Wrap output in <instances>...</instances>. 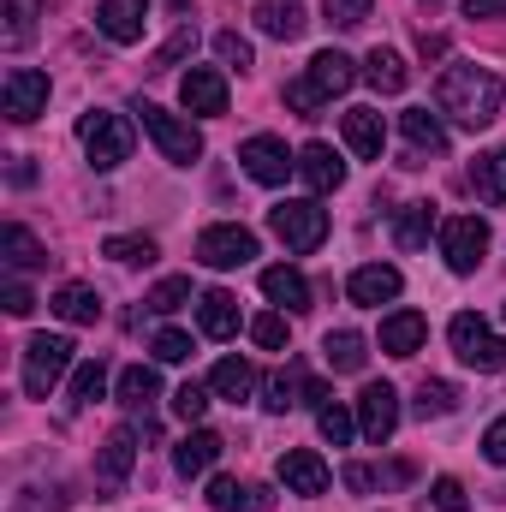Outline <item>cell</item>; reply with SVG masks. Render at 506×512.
<instances>
[{
	"label": "cell",
	"instance_id": "1",
	"mask_svg": "<svg viewBox=\"0 0 506 512\" xmlns=\"http://www.w3.org/2000/svg\"><path fill=\"white\" fill-rule=\"evenodd\" d=\"M435 102H441V114H453L459 126L483 131L501 114V78H495L489 66H447L441 84H435Z\"/></svg>",
	"mask_w": 506,
	"mask_h": 512
},
{
	"label": "cell",
	"instance_id": "2",
	"mask_svg": "<svg viewBox=\"0 0 506 512\" xmlns=\"http://www.w3.org/2000/svg\"><path fill=\"white\" fill-rule=\"evenodd\" d=\"M268 227H274V239H280L286 251L310 256L322 239H328V209H322L316 197H286V203L268 209Z\"/></svg>",
	"mask_w": 506,
	"mask_h": 512
},
{
	"label": "cell",
	"instance_id": "3",
	"mask_svg": "<svg viewBox=\"0 0 506 512\" xmlns=\"http://www.w3.org/2000/svg\"><path fill=\"white\" fill-rule=\"evenodd\" d=\"M447 340H453L459 364H471V370H483V376H501L506 370V340L477 316V310H459V316L447 322Z\"/></svg>",
	"mask_w": 506,
	"mask_h": 512
},
{
	"label": "cell",
	"instance_id": "4",
	"mask_svg": "<svg viewBox=\"0 0 506 512\" xmlns=\"http://www.w3.org/2000/svg\"><path fill=\"white\" fill-rule=\"evenodd\" d=\"M78 137H84V155L96 173H114L120 161H131V120L126 114H108V108H90L78 120Z\"/></svg>",
	"mask_w": 506,
	"mask_h": 512
},
{
	"label": "cell",
	"instance_id": "5",
	"mask_svg": "<svg viewBox=\"0 0 506 512\" xmlns=\"http://www.w3.org/2000/svg\"><path fill=\"white\" fill-rule=\"evenodd\" d=\"M131 114L143 120V131L155 137V149H161L173 167H191V161L203 155V137H197V126H191V120H179V114H167V108H155V102H137Z\"/></svg>",
	"mask_w": 506,
	"mask_h": 512
},
{
	"label": "cell",
	"instance_id": "6",
	"mask_svg": "<svg viewBox=\"0 0 506 512\" xmlns=\"http://www.w3.org/2000/svg\"><path fill=\"white\" fill-rule=\"evenodd\" d=\"M66 370H72V340L66 334H36L24 346V393L30 399H48Z\"/></svg>",
	"mask_w": 506,
	"mask_h": 512
},
{
	"label": "cell",
	"instance_id": "7",
	"mask_svg": "<svg viewBox=\"0 0 506 512\" xmlns=\"http://www.w3.org/2000/svg\"><path fill=\"white\" fill-rule=\"evenodd\" d=\"M441 256H447L453 274H477L483 256H489V221H477V215H447V221H441Z\"/></svg>",
	"mask_w": 506,
	"mask_h": 512
},
{
	"label": "cell",
	"instance_id": "8",
	"mask_svg": "<svg viewBox=\"0 0 506 512\" xmlns=\"http://www.w3.org/2000/svg\"><path fill=\"white\" fill-rule=\"evenodd\" d=\"M239 167L251 173L256 185H286L292 173H298V155L280 143V137H268V131H256L239 143Z\"/></svg>",
	"mask_w": 506,
	"mask_h": 512
},
{
	"label": "cell",
	"instance_id": "9",
	"mask_svg": "<svg viewBox=\"0 0 506 512\" xmlns=\"http://www.w3.org/2000/svg\"><path fill=\"white\" fill-rule=\"evenodd\" d=\"M251 256H256V233L239 227V221L203 227V233H197V262H203V268H245Z\"/></svg>",
	"mask_w": 506,
	"mask_h": 512
},
{
	"label": "cell",
	"instance_id": "10",
	"mask_svg": "<svg viewBox=\"0 0 506 512\" xmlns=\"http://www.w3.org/2000/svg\"><path fill=\"white\" fill-rule=\"evenodd\" d=\"M0 108H6V120L30 126V120L48 108V72H36V66H12L6 84H0Z\"/></svg>",
	"mask_w": 506,
	"mask_h": 512
},
{
	"label": "cell",
	"instance_id": "11",
	"mask_svg": "<svg viewBox=\"0 0 506 512\" xmlns=\"http://www.w3.org/2000/svg\"><path fill=\"white\" fill-rule=\"evenodd\" d=\"M393 429H399V393L387 382H370L358 393V435L381 447V441H393Z\"/></svg>",
	"mask_w": 506,
	"mask_h": 512
},
{
	"label": "cell",
	"instance_id": "12",
	"mask_svg": "<svg viewBox=\"0 0 506 512\" xmlns=\"http://www.w3.org/2000/svg\"><path fill=\"white\" fill-rule=\"evenodd\" d=\"M280 483H286V495H304V501L328 495V465H322V453H316V447H286V453H280Z\"/></svg>",
	"mask_w": 506,
	"mask_h": 512
},
{
	"label": "cell",
	"instance_id": "13",
	"mask_svg": "<svg viewBox=\"0 0 506 512\" xmlns=\"http://www.w3.org/2000/svg\"><path fill=\"white\" fill-rule=\"evenodd\" d=\"M399 131H405V167H423L429 155H447V126L429 108H405Z\"/></svg>",
	"mask_w": 506,
	"mask_h": 512
},
{
	"label": "cell",
	"instance_id": "14",
	"mask_svg": "<svg viewBox=\"0 0 506 512\" xmlns=\"http://www.w3.org/2000/svg\"><path fill=\"white\" fill-rule=\"evenodd\" d=\"M131 465H137V429H114L108 441H102V453H96V489L102 495H120L131 477Z\"/></svg>",
	"mask_w": 506,
	"mask_h": 512
},
{
	"label": "cell",
	"instance_id": "15",
	"mask_svg": "<svg viewBox=\"0 0 506 512\" xmlns=\"http://www.w3.org/2000/svg\"><path fill=\"white\" fill-rule=\"evenodd\" d=\"M179 102H185L191 114L215 120V114H227V78H221L215 66H191V72L179 78Z\"/></svg>",
	"mask_w": 506,
	"mask_h": 512
},
{
	"label": "cell",
	"instance_id": "16",
	"mask_svg": "<svg viewBox=\"0 0 506 512\" xmlns=\"http://www.w3.org/2000/svg\"><path fill=\"white\" fill-rule=\"evenodd\" d=\"M399 268L393 262H364V268H352V280H346V298L352 304H364V310H376V304H393L399 298Z\"/></svg>",
	"mask_w": 506,
	"mask_h": 512
},
{
	"label": "cell",
	"instance_id": "17",
	"mask_svg": "<svg viewBox=\"0 0 506 512\" xmlns=\"http://www.w3.org/2000/svg\"><path fill=\"white\" fill-rule=\"evenodd\" d=\"M96 24H102L108 42L131 48V42L143 36V24H149V0H102V6H96Z\"/></svg>",
	"mask_w": 506,
	"mask_h": 512
},
{
	"label": "cell",
	"instance_id": "18",
	"mask_svg": "<svg viewBox=\"0 0 506 512\" xmlns=\"http://www.w3.org/2000/svg\"><path fill=\"white\" fill-rule=\"evenodd\" d=\"M298 179H304L310 191H340V185H346V161H340L328 143H304V149H298Z\"/></svg>",
	"mask_w": 506,
	"mask_h": 512
},
{
	"label": "cell",
	"instance_id": "19",
	"mask_svg": "<svg viewBox=\"0 0 506 512\" xmlns=\"http://www.w3.org/2000/svg\"><path fill=\"white\" fill-rule=\"evenodd\" d=\"M423 340H429V316H417V310H393L381 322V352L387 358H417Z\"/></svg>",
	"mask_w": 506,
	"mask_h": 512
},
{
	"label": "cell",
	"instance_id": "20",
	"mask_svg": "<svg viewBox=\"0 0 506 512\" xmlns=\"http://www.w3.org/2000/svg\"><path fill=\"white\" fill-rule=\"evenodd\" d=\"M209 507H215V512H274V495H268L262 483L215 477V483H209Z\"/></svg>",
	"mask_w": 506,
	"mask_h": 512
},
{
	"label": "cell",
	"instance_id": "21",
	"mask_svg": "<svg viewBox=\"0 0 506 512\" xmlns=\"http://www.w3.org/2000/svg\"><path fill=\"white\" fill-rule=\"evenodd\" d=\"M48 310H54L60 322H72V328H96V322H102V292L72 280V286H60V292L48 298Z\"/></svg>",
	"mask_w": 506,
	"mask_h": 512
},
{
	"label": "cell",
	"instance_id": "22",
	"mask_svg": "<svg viewBox=\"0 0 506 512\" xmlns=\"http://www.w3.org/2000/svg\"><path fill=\"white\" fill-rule=\"evenodd\" d=\"M197 328H203L209 340H233V334H239V298L221 292V286H209V292L197 298Z\"/></svg>",
	"mask_w": 506,
	"mask_h": 512
},
{
	"label": "cell",
	"instance_id": "23",
	"mask_svg": "<svg viewBox=\"0 0 506 512\" xmlns=\"http://www.w3.org/2000/svg\"><path fill=\"white\" fill-rule=\"evenodd\" d=\"M304 0H256V30L274 42H298L304 36Z\"/></svg>",
	"mask_w": 506,
	"mask_h": 512
},
{
	"label": "cell",
	"instance_id": "24",
	"mask_svg": "<svg viewBox=\"0 0 506 512\" xmlns=\"http://www.w3.org/2000/svg\"><path fill=\"white\" fill-rule=\"evenodd\" d=\"M340 131H346L352 155H364V161H381V149H387V126H381L376 108H352V114L340 120Z\"/></svg>",
	"mask_w": 506,
	"mask_h": 512
},
{
	"label": "cell",
	"instance_id": "25",
	"mask_svg": "<svg viewBox=\"0 0 506 512\" xmlns=\"http://www.w3.org/2000/svg\"><path fill=\"white\" fill-rule=\"evenodd\" d=\"M304 78H310V84H316L322 96H346V90L358 84V66H352V60H346L340 48H322V54L310 60V72H304Z\"/></svg>",
	"mask_w": 506,
	"mask_h": 512
},
{
	"label": "cell",
	"instance_id": "26",
	"mask_svg": "<svg viewBox=\"0 0 506 512\" xmlns=\"http://www.w3.org/2000/svg\"><path fill=\"white\" fill-rule=\"evenodd\" d=\"M322 358H328V370H340V376H358V370L370 364V340H364L358 328H334V334L322 340Z\"/></svg>",
	"mask_w": 506,
	"mask_h": 512
},
{
	"label": "cell",
	"instance_id": "27",
	"mask_svg": "<svg viewBox=\"0 0 506 512\" xmlns=\"http://www.w3.org/2000/svg\"><path fill=\"white\" fill-rule=\"evenodd\" d=\"M215 459H221V435H215V429H191V435L173 447V471H179V477H203Z\"/></svg>",
	"mask_w": 506,
	"mask_h": 512
},
{
	"label": "cell",
	"instance_id": "28",
	"mask_svg": "<svg viewBox=\"0 0 506 512\" xmlns=\"http://www.w3.org/2000/svg\"><path fill=\"white\" fill-rule=\"evenodd\" d=\"M364 78H370L376 96H399V90L411 84V66H405L393 48H370V54H364Z\"/></svg>",
	"mask_w": 506,
	"mask_h": 512
},
{
	"label": "cell",
	"instance_id": "29",
	"mask_svg": "<svg viewBox=\"0 0 506 512\" xmlns=\"http://www.w3.org/2000/svg\"><path fill=\"white\" fill-rule=\"evenodd\" d=\"M262 292H268L274 304H286V310H310V280H304L298 268H286V262L262 268Z\"/></svg>",
	"mask_w": 506,
	"mask_h": 512
},
{
	"label": "cell",
	"instance_id": "30",
	"mask_svg": "<svg viewBox=\"0 0 506 512\" xmlns=\"http://www.w3.org/2000/svg\"><path fill=\"white\" fill-rule=\"evenodd\" d=\"M429 227H435V203H405L393 215V245L399 251H423L429 245Z\"/></svg>",
	"mask_w": 506,
	"mask_h": 512
},
{
	"label": "cell",
	"instance_id": "31",
	"mask_svg": "<svg viewBox=\"0 0 506 512\" xmlns=\"http://www.w3.org/2000/svg\"><path fill=\"white\" fill-rule=\"evenodd\" d=\"M0 256H6L12 268H42V262H48L42 239H36L30 227H18V221H6V227H0Z\"/></svg>",
	"mask_w": 506,
	"mask_h": 512
},
{
	"label": "cell",
	"instance_id": "32",
	"mask_svg": "<svg viewBox=\"0 0 506 512\" xmlns=\"http://www.w3.org/2000/svg\"><path fill=\"white\" fill-rule=\"evenodd\" d=\"M209 387H215L221 399H233V405H239V399H251V393H256V370L245 364V358H221V364H215V376H209Z\"/></svg>",
	"mask_w": 506,
	"mask_h": 512
},
{
	"label": "cell",
	"instance_id": "33",
	"mask_svg": "<svg viewBox=\"0 0 506 512\" xmlns=\"http://www.w3.org/2000/svg\"><path fill=\"white\" fill-rule=\"evenodd\" d=\"M304 399H310V376L304 370H280V376H268V387H262V405L268 411H292Z\"/></svg>",
	"mask_w": 506,
	"mask_h": 512
},
{
	"label": "cell",
	"instance_id": "34",
	"mask_svg": "<svg viewBox=\"0 0 506 512\" xmlns=\"http://www.w3.org/2000/svg\"><path fill=\"white\" fill-rule=\"evenodd\" d=\"M471 185H477V197H483V203H506V149L477 155V167H471Z\"/></svg>",
	"mask_w": 506,
	"mask_h": 512
},
{
	"label": "cell",
	"instance_id": "35",
	"mask_svg": "<svg viewBox=\"0 0 506 512\" xmlns=\"http://www.w3.org/2000/svg\"><path fill=\"white\" fill-rule=\"evenodd\" d=\"M155 393H161V376H155L149 364H131V370H120V405L143 411V405H149Z\"/></svg>",
	"mask_w": 506,
	"mask_h": 512
},
{
	"label": "cell",
	"instance_id": "36",
	"mask_svg": "<svg viewBox=\"0 0 506 512\" xmlns=\"http://www.w3.org/2000/svg\"><path fill=\"white\" fill-rule=\"evenodd\" d=\"M417 411H423V417H447V411H459V387L441 382V376H423V382H417Z\"/></svg>",
	"mask_w": 506,
	"mask_h": 512
},
{
	"label": "cell",
	"instance_id": "37",
	"mask_svg": "<svg viewBox=\"0 0 506 512\" xmlns=\"http://www.w3.org/2000/svg\"><path fill=\"white\" fill-rule=\"evenodd\" d=\"M316 429H322V441L346 447V441H352V429H358V417H352L340 399H328V405H316Z\"/></svg>",
	"mask_w": 506,
	"mask_h": 512
},
{
	"label": "cell",
	"instance_id": "38",
	"mask_svg": "<svg viewBox=\"0 0 506 512\" xmlns=\"http://www.w3.org/2000/svg\"><path fill=\"white\" fill-rule=\"evenodd\" d=\"M102 387H108V364H102V358H84V364L72 370V405H96Z\"/></svg>",
	"mask_w": 506,
	"mask_h": 512
},
{
	"label": "cell",
	"instance_id": "39",
	"mask_svg": "<svg viewBox=\"0 0 506 512\" xmlns=\"http://www.w3.org/2000/svg\"><path fill=\"white\" fill-rule=\"evenodd\" d=\"M143 304H149L155 316H173L179 304H191V280H179V274H173V280H161V286H155V292H149Z\"/></svg>",
	"mask_w": 506,
	"mask_h": 512
},
{
	"label": "cell",
	"instance_id": "40",
	"mask_svg": "<svg viewBox=\"0 0 506 512\" xmlns=\"http://www.w3.org/2000/svg\"><path fill=\"white\" fill-rule=\"evenodd\" d=\"M215 54H221V66H233V72H251V42H245L239 30H215Z\"/></svg>",
	"mask_w": 506,
	"mask_h": 512
},
{
	"label": "cell",
	"instance_id": "41",
	"mask_svg": "<svg viewBox=\"0 0 506 512\" xmlns=\"http://www.w3.org/2000/svg\"><path fill=\"white\" fill-rule=\"evenodd\" d=\"M322 102H328V96H322V90H316L310 78H292V84H286V108H292V114L316 120V114H322Z\"/></svg>",
	"mask_w": 506,
	"mask_h": 512
},
{
	"label": "cell",
	"instance_id": "42",
	"mask_svg": "<svg viewBox=\"0 0 506 512\" xmlns=\"http://www.w3.org/2000/svg\"><path fill=\"white\" fill-rule=\"evenodd\" d=\"M429 501H435V512H471V495H465V483H459V477H435Z\"/></svg>",
	"mask_w": 506,
	"mask_h": 512
},
{
	"label": "cell",
	"instance_id": "43",
	"mask_svg": "<svg viewBox=\"0 0 506 512\" xmlns=\"http://www.w3.org/2000/svg\"><path fill=\"white\" fill-rule=\"evenodd\" d=\"M370 6H376V0H322L328 24H340V30H358V24L370 18Z\"/></svg>",
	"mask_w": 506,
	"mask_h": 512
},
{
	"label": "cell",
	"instance_id": "44",
	"mask_svg": "<svg viewBox=\"0 0 506 512\" xmlns=\"http://www.w3.org/2000/svg\"><path fill=\"white\" fill-rule=\"evenodd\" d=\"M102 256H114V262H155V239H108L102 245Z\"/></svg>",
	"mask_w": 506,
	"mask_h": 512
},
{
	"label": "cell",
	"instance_id": "45",
	"mask_svg": "<svg viewBox=\"0 0 506 512\" xmlns=\"http://www.w3.org/2000/svg\"><path fill=\"white\" fill-rule=\"evenodd\" d=\"M251 340L262 346V352H280V346H286V316H274V310H268V316H256Z\"/></svg>",
	"mask_w": 506,
	"mask_h": 512
},
{
	"label": "cell",
	"instance_id": "46",
	"mask_svg": "<svg viewBox=\"0 0 506 512\" xmlns=\"http://www.w3.org/2000/svg\"><path fill=\"white\" fill-rule=\"evenodd\" d=\"M173 411H179L185 423H197V417L209 411V387H203V382H185L179 393H173Z\"/></svg>",
	"mask_w": 506,
	"mask_h": 512
},
{
	"label": "cell",
	"instance_id": "47",
	"mask_svg": "<svg viewBox=\"0 0 506 512\" xmlns=\"http://www.w3.org/2000/svg\"><path fill=\"white\" fill-rule=\"evenodd\" d=\"M191 42H197V30H191V24H179V36H173V42H167V48L155 54V66H149V72H173V66H179V60L191 54Z\"/></svg>",
	"mask_w": 506,
	"mask_h": 512
},
{
	"label": "cell",
	"instance_id": "48",
	"mask_svg": "<svg viewBox=\"0 0 506 512\" xmlns=\"http://www.w3.org/2000/svg\"><path fill=\"white\" fill-rule=\"evenodd\" d=\"M155 358H161V364H185V358H191V334L161 328V334H155Z\"/></svg>",
	"mask_w": 506,
	"mask_h": 512
},
{
	"label": "cell",
	"instance_id": "49",
	"mask_svg": "<svg viewBox=\"0 0 506 512\" xmlns=\"http://www.w3.org/2000/svg\"><path fill=\"white\" fill-rule=\"evenodd\" d=\"M483 459H489V465H506V417H495V423L483 429Z\"/></svg>",
	"mask_w": 506,
	"mask_h": 512
},
{
	"label": "cell",
	"instance_id": "50",
	"mask_svg": "<svg viewBox=\"0 0 506 512\" xmlns=\"http://www.w3.org/2000/svg\"><path fill=\"white\" fill-rule=\"evenodd\" d=\"M30 310H36L30 286H24V280H6V316H30Z\"/></svg>",
	"mask_w": 506,
	"mask_h": 512
},
{
	"label": "cell",
	"instance_id": "51",
	"mask_svg": "<svg viewBox=\"0 0 506 512\" xmlns=\"http://www.w3.org/2000/svg\"><path fill=\"white\" fill-rule=\"evenodd\" d=\"M30 24H24V6H6V48H24Z\"/></svg>",
	"mask_w": 506,
	"mask_h": 512
},
{
	"label": "cell",
	"instance_id": "52",
	"mask_svg": "<svg viewBox=\"0 0 506 512\" xmlns=\"http://www.w3.org/2000/svg\"><path fill=\"white\" fill-rule=\"evenodd\" d=\"M346 489L370 495V489H376V471H370V465H346Z\"/></svg>",
	"mask_w": 506,
	"mask_h": 512
},
{
	"label": "cell",
	"instance_id": "53",
	"mask_svg": "<svg viewBox=\"0 0 506 512\" xmlns=\"http://www.w3.org/2000/svg\"><path fill=\"white\" fill-rule=\"evenodd\" d=\"M465 18H506V0H465Z\"/></svg>",
	"mask_w": 506,
	"mask_h": 512
},
{
	"label": "cell",
	"instance_id": "54",
	"mask_svg": "<svg viewBox=\"0 0 506 512\" xmlns=\"http://www.w3.org/2000/svg\"><path fill=\"white\" fill-rule=\"evenodd\" d=\"M417 54H423V60H441V54H447V36H429V30H423V36H417Z\"/></svg>",
	"mask_w": 506,
	"mask_h": 512
},
{
	"label": "cell",
	"instance_id": "55",
	"mask_svg": "<svg viewBox=\"0 0 506 512\" xmlns=\"http://www.w3.org/2000/svg\"><path fill=\"white\" fill-rule=\"evenodd\" d=\"M6 179H12V185H36V167H30V161H12Z\"/></svg>",
	"mask_w": 506,
	"mask_h": 512
},
{
	"label": "cell",
	"instance_id": "56",
	"mask_svg": "<svg viewBox=\"0 0 506 512\" xmlns=\"http://www.w3.org/2000/svg\"><path fill=\"white\" fill-rule=\"evenodd\" d=\"M501 316H506V310H501Z\"/></svg>",
	"mask_w": 506,
	"mask_h": 512
}]
</instances>
